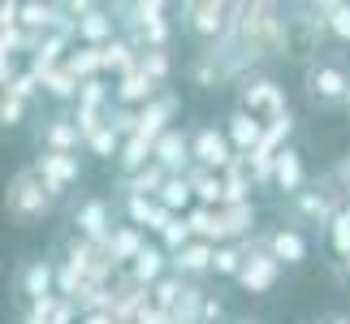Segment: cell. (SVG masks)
I'll return each instance as SVG.
<instances>
[{
	"label": "cell",
	"mask_w": 350,
	"mask_h": 324,
	"mask_svg": "<svg viewBox=\"0 0 350 324\" xmlns=\"http://www.w3.org/2000/svg\"><path fill=\"white\" fill-rule=\"evenodd\" d=\"M294 57V26L281 5L268 0H238L234 5V57H230V74H242L251 65L264 61H281Z\"/></svg>",
	"instance_id": "cell-1"
},
{
	"label": "cell",
	"mask_w": 350,
	"mask_h": 324,
	"mask_svg": "<svg viewBox=\"0 0 350 324\" xmlns=\"http://www.w3.org/2000/svg\"><path fill=\"white\" fill-rule=\"evenodd\" d=\"M52 208H57V199L48 195V186L44 178L31 169V165H22L13 178L5 182V216L13 225H22V229H31V225H44Z\"/></svg>",
	"instance_id": "cell-2"
},
{
	"label": "cell",
	"mask_w": 350,
	"mask_h": 324,
	"mask_svg": "<svg viewBox=\"0 0 350 324\" xmlns=\"http://www.w3.org/2000/svg\"><path fill=\"white\" fill-rule=\"evenodd\" d=\"M121 35L130 39L139 52H169V35H173V26H169V5L165 0H134V5H121Z\"/></svg>",
	"instance_id": "cell-3"
},
{
	"label": "cell",
	"mask_w": 350,
	"mask_h": 324,
	"mask_svg": "<svg viewBox=\"0 0 350 324\" xmlns=\"http://www.w3.org/2000/svg\"><path fill=\"white\" fill-rule=\"evenodd\" d=\"M238 108L242 113H251V117H268V121H277V117H290V104H286V87L277 83V78H268V74H242V83H238Z\"/></svg>",
	"instance_id": "cell-4"
},
{
	"label": "cell",
	"mask_w": 350,
	"mask_h": 324,
	"mask_svg": "<svg viewBox=\"0 0 350 324\" xmlns=\"http://www.w3.org/2000/svg\"><path fill=\"white\" fill-rule=\"evenodd\" d=\"M346 204H350V199L342 195V186L333 182V173H329L325 186L316 182V186H307V191H299V195L290 199V208H294V216H299V225H316V229H320V225L329 229L333 216H338Z\"/></svg>",
	"instance_id": "cell-5"
},
{
	"label": "cell",
	"mask_w": 350,
	"mask_h": 324,
	"mask_svg": "<svg viewBox=\"0 0 350 324\" xmlns=\"http://www.w3.org/2000/svg\"><path fill=\"white\" fill-rule=\"evenodd\" d=\"M307 96L325 108H338L350 100V70L333 57H320L307 65Z\"/></svg>",
	"instance_id": "cell-6"
},
{
	"label": "cell",
	"mask_w": 350,
	"mask_h": 324,
	"mask_svg": "<svg viewBox=\"0 0 350 324\" xmlns=\"http://www.w3.org/2000/svg\"><path fill=\"white\" fill-rule=\"evenodd\" d=\"M191 160L199 169H208V173H225V169H230L238 160V152H234L225 126H199L191 134Z\"/></svg>",
	"instance_id": "cell-7"
},
{
	"label": "cell",
	"mask_w": 350,
	"mask_h": 324,
	"mask_svg": "<svg viewBox=\"0 0 350 324\" xmlns=\"http://www.w3.org/2000/svg\"><path fill=\"white\" fill-rule=\"evenodd\" d=\"M31 169L44 178V186H48L52 199H61L78 178H83V160L70 156V152H39V156L31 160Z\"/></svg>",
	"instance_id": "cell-8"
},
{
	"label": "cell",
	"mask_w": 350,
	"mask_h": 324,
	"mask_svg": "<svg viewBox=\"0 0 350 324\" xmlns=\"http://www.w3.org/2000/svg\"><path fill=\"white\" fill-rule=\"evenodd\" d=\"M242 247H247V264H242V273H238V286L247 294H268L277 286V277H281V264L260 247V242H242Z\"/></svg>",
	"instance_id": "cell-9"
},
{
	"label": "cell",
	"mask_w": 350,
	"mask_h": 324,
	"mask_svg": "<svg viewBox=\"0 0 350 324\" xmlns=\"http://www.w3.org/2000/svg\"><path fill=\"white\" fill-rule=\"evenodd\" d=\"M260 247L273 255L281 268H299L307 260V234H303V229H294V225L264 229V234H260Z\"/></svg>",
	"instance_id": "cell-10"
},
{
	"label": "cell",
	"mask_w": 350,
	"mask_h": 324,
	"mask_svg": "<svg viewBox=\"0 0 350 324\" xmlns=\"http://www.w3.org/2000/svg\"><path fill=\"white\" fill-rule=\"evenodd\" d=\"M74 229H78V238H87V242H109L113 238V208H109V199H83L74 212Z\"/></svg>",
	"instance_id": "cell-11"
},
{
	"label": "cell",
	"mask_w": 350,
	"mask_h": 324,
	"mask_svg": "<svg viewBox=\"0 0 350 324\" xmlns=\"http://www.w3.org/2000/svg\"><path fill=\"white\" fill-rule=\"evenodd\" d=\"M18 290H22L26 307L52 299V294H57V264L52 260H26L22 273H18Z\"/></svg>",
	"instance_id": "cell-12"
},
{
	"label": "cell",
	"mask_w": 350,
	"mask_h": 324,
	"mask_svg": "<svg viewBox=\"0 0 350 324\" xmlns=\"http://www.w3.org/2000/svg\"><path fill=\"white\" fill-rule=\"evenodd\" d=\"M126 273H130V281H134V286H143L147 294H152V290L160 286V281H165V277L173 273V264H169V251L160 247V242H147V247H143V255H139V260H134V264L126 268Z\"/></svg>",
	"instance_id": "cell-13"
},
{
	"label": "cell",
	"mask_w": 350,
	"mask_h": 324,
	"mask_svg": "<svg viewBox=\"0 0 350 324\" xmlns=\"http://www.w3.org/2000/svg\"><path fill=\"white\" fill-rule=\"evenodd\" d=\"M173 117H178V96H156L147 108H139V134L147 143H160L173 130Z\"/></svg>",
	"instance_id": "cell-14"
},
{
	"label": "cell",
	"mask_w": 350,
	"mask_h": 324,
	"mask_svg": "<svg viewBox=\"0 0 350 324\" xmlns=\"http://www.w3.org/2000/svg\"><path fill=\"white\" fill-rule=\"evenodd\" d=\"M264 130H268V121L251 117V113H242V108H234V113L225 117V134H230V143H234V152H238V156H251L255 147L264 143Z\"/></svg>",
	"instance_id": "cell-15"
},
{
	"label": "cell",
	"mask_w": 350,
	"mask_h": 324,
	"mask_svg": "<svg viewBox=\"0 0 350 324\" xmlns=\"http://www.w3.org/2000/svg\"><path fill=\"white\" fill-rule=\"evenodd\" d=\"M121 208H126V221L134 229H143V234H165L169 221H173V212L169 208H160V199H121Z\"/></svg>",
	"instance_id": "cell-16"
},
{
	"label": "cell",
	"mask_w": 350,
	"mask_h": 324,
	"mask_svg": "<svg viewBox=\"0 0 350 324\" xmlns=\"http://www.w3.org/2000/svg\"><path fill=\"white\" fill-rule=\"evenodd\" d=\"M117 35H121V22L100 5L91 9L87 18H78V44H87V48H109Z\"/></svg>",
	"instance_id": "cell-17"
},
{
	"label": "cell",
	"mask_w": 350,
	"mask_h": 324,
	"mask_svg": "<svg viewBox=\"0 0 350 324\" xmlns=\"http://www.w3.org/2000/svg\"><path fill=\"white\" fill-rule=\"evenodd\" d=\"M273 186L286 199H294L299 191H307V169H303V152L299 147H286V152L277 156V165H273Z\"/></svg>",
	"instance_id": "cell-18"
},
{
	"label": "cell",
	"mask_w": 350,
	"mask_h": 324,
	"mask_svg": "<svg viewBox=\"0 0 350 324\" xmlns=\"http://www.w3.org/2000/svg\"><path fill=\"white\" fill-rule=\"evenodd\" d=\"M156 165L165 173H186V169H191L195 165V160H191V134L173 126L165 139L156 143Z\"/></svg>",
	"instance_id": "cell-19"
},
{
	"label": "cell",
	"mask_w": 350,
	"mask_h": 324,
	"mask_svg": "<svg viewBox=\"0 0 350 324\" xmlns=\"http://www.w3.org/2000/svg\"><path fill=\"white\" fill-rule=\"evenodd\" d=\"M156 96H160V87L143 70H134V74H126V78L113 83V104H121V108H147Z\"/></svg>",
	"instance_id": "cell-20"
},
{
	"label": "cell",
	"mask_w": 350,
	"mask_h": 324,
	"mask_svg": "<svg viewBox=\"0 0 350 324\" xmlns=\"http://www.w3.org/2000/svg\"><path fill=\"white\" fill-rule=\"evenodd\" d=\"M39 143H44V152H70V156H78V147H87L83 130L74 126V117H52L44 126V134H39Z\"/></svg>",
	"instance_id": "cell-21"
},
{
	"label": "cell",
	"mask_w": 350,
	"mask_h": 324,
	"mask_svg": "<svg viewBox=\"0 0 350 324\" xmlns=\"http://www.w3.org/2000/svg\"><path fill=\"white\" fill-rule=\"evenodd\" d=\"M212 251H217V247H212V242H191V247H182L178 255H173V273H178V277H186V281H199V277H208L212 273Z\"/></svg>",
	"instance_id": "cell-22"
},
{
	"label": "cell",
	"mask_w": 350,
	"mask_h": 324,
	"mask_svg": "<svg viewBox=\"0 0 350 324\" xmlns=\"http://www.w3.org/2000/svg\"><path fill=\"white\" fill-rule=\"evenodd\" d=\"M104 247H109L113 264L121 268V273H126V268H130V264L143 255V247H147V234H143V229H134V225H117V229H113V238L104 242Z\"/></svg>",
	"instance_id": "cell-23"
},
{
	"label": "cell",
	"mask_w": 350,
	"mask_h": 324,
	"mask_svg": "<svg viewBox=\"0 0 350 324\" xmlns=\"http://www.w3.org/2000/svg\"><path fill=\"white\" fill-rule=\"evenodd\" d=\"M186 178H191V186H195V204L199 208H225V178L221 173H208V169L191 165Z\"/></svg>",
	"instance_id": "cell-24"
},
{
	"label": "cell",
	"mask_w": 350,
	"mask_h": 324,
	"mask_svg": "<svg viewBox=\"0 0 350 324\" xmlns=\"http://www.w3.org/2000/svg\"><path fill=\"white\" fill-rule=\"evenodd\" d=\"M160 208H169L173 216H186L195 208V186H191V178L186 173H169V182L160 186Z\"/></svg>",
	"instance_id": "cell-25"
},
{
	"label": "cell",
	"mask_w": 350,
	"mask_h": 324,
	"mask_svg": "<svg viewBox=\"0 0 350 324\" xmlns=\"http://www.w3.org/2000/svg\"><path fill=\"white\" fill-rule=\"evenodd\" d=\"M147 165H156V143H147L143 134H134V139L121 143V156H117L121 178H130V173H143Z\"/></svg>",
	"instance_id": "cell-26"
},
{
	"label": "cell",
	"mask_w": 350,
	"mask_h": 324,
	"mask_svg": "<svg viewBox=\"0 0 350 324\" xmlns=\"http://www.w3.org/2000/svg\"><path fill=\"white\" fill-rule=\"evenodd\" d=\"M139 61H143V52L130 44L126 35H117L109 48H104V74H117V78H126L139 70Z\"/></svg>",
	"instance_id": "cell-27"
},
{
	"label": "cell",
	"mask_w": 350,
	"mask_h": 324,
	"mask_svg": "<svg viewBox=\"0 0 350 324\" xmlns=\"http://www.w3.org/2000/svg\"><path fill=\"white\" fill-rule=\"evenodd\" d=\"M225 178V208H234V204H251V191H255V178H251V169H247V160H234L230 169L221 173Z\"/></svg>",
	"instance_id": "cell-28"
},
{
	"label": "cell",
	"mask_w": 350,
	"mask_h": 324,
	"mask_svg": "<svg viewBox=\"0 0 350 324\" xmlns=\"http://www.w3.org/2000/svg\"><path fill=\"white\" fill-rule=\"evenodd\" d=\"M65 70H70L78 83H91V78H100V74H104V48L74 44V52L65 57Z\"/></svg>",
	"instance_id": "cell-29"
},
{
	"label": "cell",
	"mask_w": 350,
	"mask_h": 324,
	"mask_svg": "<svg viewBox=\"0 0 350 324\" xmlns=\"http://www.w3.org/2000/svg\"><path fill=\"white\" fill-rule=\"evenodd\" d=\"M39 87H44V96L57 100V104H78V87H83V83L61 65V70H52V74L39 78Z\"/></svg>",
	"instance_id": "cell-30"
},
{
	"label": "cell",
	"mask_w": 350,
	"mask_h": 324,
	"mask_svg": "<svg viewBox=\"0 0 350 324\" xmlns=\"http://www.w3.org/2000/svg\"><path fill=\"white\" fill-rule=\"evenodd\" d=\"M221 216H225V234H230V242H247L255 234V204L221 208Z\"/></svg>",
	"instance_id": "cell-31"
},
{
	"label": "cell",
	"mask_w": 350,
	"mask_h": 324,
	"mask_svg": "<svg viewBox=\"0 0 350 324\" xmlns=\"http://www.w3.org/2000/svg\"><path fill=\"white\" fill-rule=\"evenodd\" d=\"M325 26H329V39L333 44H342V48H350V5L346 0H325Z\"/></svg>",
	"instance_id": "cell-32"
},
{
	"label": "cell",
	"mask_w": 350,
	"mask_h": 324,
	"mask_svg": "<svg viewBox=\"0 0 350 324\" xmlns=\"http://www.w3.org/2000/svg\"><path fill=\"white\" fill-rule=\"evenodd\" d=\"M242 264H247V247H242V242H225V247L212 251V273L217 277H234L238 281Z\"/></svg>",
	"instance_id": "cell-33"
},
{
	"label": "cell",
	"mask_w": 350,
	"mask_h": 324,
	"mask_svg": "<svg viewBox=\"0 0 350 324\" xmlns=\"http://www.w3.org/2000/svg\"><path fill=\"white\" fill-rule=\"evenodd\" d=\"M186 286H191L186 277L169 273V277H165V281H160V286L152 290V307H156V312H165V316H173V307H178V299L186 294Z\"/></svg>",
	"instance_id": "cell-34"
},
{
	"label": "cell",
	"mask_w": 350,
	"mask_h": 324,
	"mask_svg": "<svg viewBox=\"0 0 350 324\" xmlns=\"http://www.w3.org/2000/svg\"><path fill=\"white\" fill-rule=\"evenodd\" d=\"M121 143H126V139H121V134L109 126V121H104V126L87 139V152H91V156H100V160H117V156H121Z\"/></svg>",
	"instance_id": "cell-35"
},
{
	"label": "cell",
	"mask_w": 350,
	"mask_h": 324,
	"mask_svg": "<svg viewBox=\"0 0 350 324\" xmlns=\"http://www.w3.org/2000/svg\"><path fill=\"white\" fill-rule=\"evenodd\" d=\"M329 247H333V255L346 264L350 260V204L333 216V225H329Z\"/></svg>",
	"instance_id": "cell-36"
},
{
	"label": "cell",
	"mask_w": 350,
	"mask_h": 324,
	"mask_svg": "<svg viewBox=\"0 0 350 324\" xmlns=\"http://www.w3.org/2000/svg\"><path fill=\"white\" fill-rule=\"evenodd\" d=\"M191 242H195V234H191V225H186V216H173L169 229L160 234V247L169 251V260H173V255H178L182 247H191Z\"/></svg>",
	"instance_id": "cell-37"
},
{
	"label": "cell",
	"mask_w": 350,
	"mask_h": 324,
	"mask_svg": "<svg viewBox=\"0 0 350 324\" xmlns=\"http://www.w3.org/2000/svg\"><path fill=\"white\" fill-rule=\"evenodd\" d=\"M139 70H143V74H147V78H152V83L160 87V83H165V78L173 74V57H169V52H143Z\"/></svg>",
	"instance_id": "cell-38"
},
{
	"label": "cell",
	"mask_w": 350,
	"mask_h": 324,
	"mask_svg": "<svg viewBox=\"0 0 350 324\" xmlns=\"http://www.w3.org/2000/svg\"><path fill=\"white\" fill-rule=\"evenodd\" d=\"M109 126L121 134V139H134V134H139V108H121V104H113V108H109Z\"/></svg>",
	"instance_id": "cell-39"
},
{
	"label": "cell",
	"mask_w": 350,
	"mask_h": 324,
	"mask_svg": "<svg viewBox=\"0 0 350 324\" xmlns=\"http://www.w3.org/2000/svg\"><path fill=\"white\" fill-rule=\"evenodd\" d=\"M5 91H9V96H18V100H26V104L44 96V87H39V78H35L31 70H18V78H13V83H9Z\"/></svg>",
	"instance_id": "cell-40"
},
{
	"label": "cell",
	"mask_w": 350,
	"mask_h": 324,
	"mask_svg": "<svg viewBox=\"0 0 350 324\" xmlns=\"http://www.w3.org/2000/svg\"><path fill=\"white\" fill-rule=\"evenodd\" d=\"M22 117H26V100L5 91V100H0V126H22Z\"/></svg>",
	"instance_id": "cell-41"
},
{
	"label": "cell",
	"mask_w": 350,
	"mask_h": 324,
	"mask_svg": "<svg viewBox=\"0 0 350 324\" xmlns=\"http://www.w3.org/2000/svg\"><path fill=\"white\" fill-rule=\"evenodd\" d=\"M22 26V0H0V31Z\"/></svg>",
	"instance_id": "cell-42"
},
{
	"label": "cell",
	"mask_w": 350,
	"mask_h": 324,
	"mask_svg": "<svg viewBox=\"0 0 350 324\" xmlns=\"http://www.w3.org/2000/svg\"><path fill=\"white\" fill-rule=\"evenodd\" d=\"M333 182H338V186H342V195L350 199V152L338 160V165H333Z\"/></svg>",
	"instance_id": "cell-43"
},
{
	"label": "cell",
	"mask_w": 350,
	"mask_h": 324,
	"mask_svg": "<svg viewBox=\"0 0 350 324\" xmlns=\"http://www.w3.org/2000/svg\"><path fill=\"white\" fill-rule=\"evenodd\" d=\"M134 324H173V316H165V312H156V307L147 303L143 312H139V320H134Z\"/></svg>",
	"instance_id": "cell-44"
},
{
	"label": "cell",
	"mask_w": 350,
	"mask_h": 324,
	"mask_svg": "<svg viewBox=\"0 0 350 324\" xmlns=\"http://www.w3.org/2000/svg\"><path fill=\"white\" fill-rule=\"evenodd\" d=\"M225 316V307H221V299H212V294H208V307H204V324H217Z\"/></svg>",
	"instance_id": "cell-45"
},
{
	"label": "cell",
	"mask_w": 350,
	"mask_h": 324,
	"mask_svg": "<svg viewBox=\"0 0 350 324\" xmlns=\"http://www.w3.org/2000/svg\"><path fill=\"white\" fill-rule=\"evenodd\" d=\"M13 78H18V70H13V61L5 57V52H0V83H5V87H9V83H13Z\"/></svg>",
	"instance_id": "cell-46"
},
{
	"label": "cell",
	"mask_w": 350,
	"mask_h": 324,
	"mask_svg": "<svg viewBox=\"0 0 350 324\" xmlns=\"http://www.w3.org/2000/svg\"><path fill=\"white\" fill-rule=\"evenodd\" d=\"M342 273H346V286H350V260H346V264H342Z\"/></svg>",
	"instance_id": "cell-47"
},
{
	"label": "cell",
	"mask_w": 350,
	"mask_h": 324,
	"mask_svg": "<svg viewBox=\"0 0 350 324\" xmlns=\"http://www.w3.org/2000/svg\"><path fill=\"white\" fill-rule=\"evenodd\" d=\"M329 324H350V320H346V316H333V320H329Z\"/></svg>",
	"instance_id": "cell-48"
},
{
	"label": "cell",
	"mask_w": 350,
	"mask_h": 324,
	"mask_svg": "<svg viewBox=\"0 0 350 324\" xmlns=\"http://www.w3.org/2000/svg\"><path fill=\"white\" fill-rule=\"evenodd\" d=\"M238 324H260V320H238Z\"/></svg>",
	"instance_id": "cell-49"
},
{
	"label": "cell",
	"mask_w": 350,
	"mask_h": 324,
	"mask_svg": "<svg viewBox=\"0 0 350 324\" xmlns=\"http://www.w3.org/2000/svg\"><path fill=\"white\" fill-rule=\"evenodd\" d=\"M0 100H5V83H0Z\"/></svg>",
	"instance_id": "cell-50"
},
{
	"label": "cell",
	"mask_w": 350,
	"mask_h": 324,
	"mask_svg": "<svg viewBox=\"0 0 350 324\" xmlns=\"http://www.w3.org/2000/svg\"><path fill=\"white\" fill-rule=\"evenodd\" d=\"M346 113H350V100H346Z\"/></svg>",
	"instance_id": "cell-51"
}]
</instances>
